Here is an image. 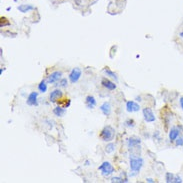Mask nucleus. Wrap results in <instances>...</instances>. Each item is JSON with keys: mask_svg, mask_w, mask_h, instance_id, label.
<instances>
[{"mask_svg": "<svg viewBox=\"0 0 183 183\" xmlns=\"http://www.w3.org/2000/svg\"><path fill=\"white\" fill-rule=\"evenodd\" d=\"M114 135H115V131L114 129L111 126H106L104 128L101 133H100V137L103 141H111L114 138Z\"/></svg>", "mask_w": 183, "mask_h": 183, "instance_id": "nucleus-1", "label": "nucleus"}, {"mask_svg": "<svg viewBox=\"0 0 183 183\" xmlns=\"http://www.w3.org/2000/svg\"><path fill=\"white\" fill-rule=\"evenodd\" d=\"M143 165V159L141 157H132L130 158V168L133 172H137L140 171L141 167Z\"/></svg>", "mask_w": 183, "mask_h": 183, "instance_id": "nucleus-2", "label": "nucleus"}, {"mask_svg": "<svg viewBox=\"0 0 183 183\" xmlns=\"http://www.w3.org/2000/svg\"><path fill=\"white\" fill-rule=\"evenodd\" d=\"M98 170L102 171V175L107 177V176L111 175L113 173L114 168H113V166L109 163V162L105 161V162H103V163L98 167Z\"/></svg>", "mask_w": 183, "mask_h": 183, "instance_id": "nucleus-3", "label": "nucleus"}, {"mask_svg": "<svg viewBox=\"0 0 183 183\" xmlns=\"http://www.w3.org/2000/svg\"><path fill=\"white\" fill-rule=\"evenodd\" d=\"M80 76H81V69L76 67V68H73L72 71L70 72L69 80H70L71 83H76L78 80L80 79Z\"/></svg>", "mask_w": 183, "mask_h": 183, "instance_id": "nucleus-4", "label": "nucleus"}, {"mask_svg": "<svg viewBox=\"0 0 183 183\" xmlns=\"http://www.w3.org/2000/svg\"><path fill=\"white\" fill-rule=\"evenodd\" d=\"M143 116L146 122H154L155 116L150 108H144L143 109Z\"/></svg>", "mask_w": 183, "mask_h": 183, "instance_id": "nucleus-5", "label": "nucleus"}, {"mask_svg": "<svg viewBox=\"0 0 183 183\" xmlns=\"http://www.w3.org/2000/svg\"><path fill=\"white\" fill-rule=\"evenodd\" d=\"M37 96L38 93L37 92H31L29 94V96L27 98V104L28 105H32V106H37L38 102H37Z\"/></svg>", "mask_w": 183, "mask_h": 183, "instance_id": "nucleus-6", "label": "nucleus"}, {"mask_svg": "<svg viewBox=\"0 0 183 183\" xmlns=\"http://www.w3.org/2000/svg\"><path fill=\"white\" fill-rule=\"evenodd\" d=\"M139 109H140L139 104L135 101H128L126 103V110L128 112H137L139 111Z\"/></svg>", "mask_w": 183, "mask_h": 183, "instance_id": "nucleus-7", "label": "nucleus"}, {"mask_svg": "<svg viewBox=\"0 0 183 183\" xmlns=\"http://www.w3.org/2000/svg\"><path fill=\"white\" fill-rule=\"evenodd\" d=\"M61 76H62V72L55 71L53 73H51V74L48 76V78H47V82L48 83H55L60 79Z\"/></svg>", "mask_w": 183, "mask_h": 183, "instance_id": "nucleus-8", "label": "nucleus"}, {"mask_svg": "<svg viewBox=\"0 0 183 183\" xmlns=\"http://www.w3.org/2000/svg\"><path fill=\"white\" fill-rule=\"evenodd\" d=\"M62 91L59 90V89H55L54 91H52L50 93V95H49V99H50V101L51 102H56L57 100H59V99L62 97Z\"/></svg>", "mask_w": 183, "mask_h": 183, "instance_id": "nucleus-9", "label": "nucleus"}, {"mask_svg": "<svg viewBox=\"0 0 183 183\" xmlns=\"http://www.w3.org/2000/svg\"><path fill=\"white\" fill-rule=\"evenodd\" d=\"M100 110L101 112L105 115V116H108L111 113V105L109 102H104L102 105L100 106Z\"/></svg>", "mask_w": 183, "mask_h": 183, "instance_id": "nucleus-10", "label": "nucleus"}, {"mask_svg": "<svg viewBox=\"0 0 183 183\" xmlns=\"http://www.w3.org/2000/svg\"><path fill=\"white\" fill-rule=\"evenodd\" d=\"M101 84L105 88H107L108 90H114L115 88H116V84L113 83V82H111L110 80L106 79V78H103L102 81H101Z\"/></svg>", "mask_w": 183, "mask_h": 183, "instance_id": "nucleus-11", "label": "nucleus"}, {"mask_svg": "<svg viewBox=\"0 0 183 183\" xmlns=\"http://www.w3.org/2000/svg\"><path fill=\"white\" fill-rule=\"evenodd\" d=\"M179 133H180V131L177 128H175V127L171 128L170 132H169V140L170 141H175L176 138L179 136Z\"/></svg>", "mask_w": 183, "mask_h": 183, "instance_id": "nucleus-12", "label": "nucleus"}, {"mask_svg": "<svg viewBox=\"0 0 183 183\" xmlns=\"http://www.w3.org/2000/svg\"><path fill=\"white\" fill-rule=\"evenodd\" d=\"M17 9L19 10L20 12L26 13V12L30 11V10H33L34 6H32V5H30V4H22V5H20V6H18Z\"/></svg>", "mask_w": 183, "mask_h": 183, "instance_id": "nucleus-13", "label": "nucleus"}, {"mask_svg": "<svg viewBox=\"0 0 183 183\" xmlns=\"http://www.w3.org/2000/svg\"><path fill=\"white\" fill-rule=\"evenodd\" d=\"M141 143V140L139 138H135V137H131L128 139V147L132 148V147H135V146L137 145H140Z\"/></svg>", "mask_w": 183, "mask_h": 183, "instance_id": "nucleus-14", "label": "nucleus"}, {"mask_svg": "<svg viewBox=\"0 0 183 183\" xmlns=\"http://www.w3.org/2000/svg\"><path fill=\"white\" fill-rule=\"evenodd\" d=\"M86 105L88 108H93L96 106V100L93 96H87L86 97Z\"/></svg>", "mask_w": 183, "mask_h": 183, "instance_id": "nucleus-15", "label": "nucleus"}, {"mask_svg": "<svg viewBox=\"0 0 183 183\" xmlns=\"http://www.w3.org/2000/svg\"><path fill=\"white\" fill-rule=\"evenodd\" d=\"M65 112H66L65 107H60V106L54 108V110H53V113L56 115V116H63Z\"/></svg>", "mask_w": 183, "mask_h": 183, "instance_id": "nucleus-16", "label": "nucleus"}, {"mask_svg": "<svg viewBox=\"0 0 183 183\" xmlns=\"http://www.w3.org/2000/svg\"><path fill=\"white\" fill-rule=\"evenodd\" d=\"M104 72L106 73V74L108 75V76H110L111 78H113V79H115V80H118V78H117V75L115 74V73L113 72V71H111L110 69L108 68V67H106V68H104Z\"/></svg>", "mask_w": 183, "mask_h": 183, "instance_id": "nucleus-17", "label": "nucleus"}, {"mask_svg": "<svg viewBox=\"0 0 183 183\" xmlns=\"http://www.w3.org/2000/svg\"><path fill=\"white\" fill-rule=\"evenodd\" d=\"M38 89L41 91V92H46L47 90V84H46V82L45 80H42L40 83H39V85H38Z\"/></svg>", "mask_w": 183, "mask_h": 183, "instance_id": "nucleus-18", "label": "nucleus"}, {"mask_svg": "<svg viewBox=\"0 0 183 183\" xmlns=\"http://www.w3.org/2000/svg\"><path fill=\"white\" fill-rule=\"evenodd\" d=\"M174 175L171 173V172H167L166 175H165V180L167 183H171V182H173L174 181Z\"/></svg>", "mask_w": 183, "mask_h": 183, "instance_id": "nucleus-19", "label": "nucleus"}, {"mask_svg": "<svg viewBox=\"0 0 183 183\" xmlns=\"http://www.w3.org/2000/svg\"><path fill=\"white\" fill-rule=\"evenodd\" d=\"M128 180L125 178V179H123V178H121V177H113V178L111 179V182L112 183H114V182H116V183H123V182H127Z\"/></svg>", "mask_w": 183, "mask_h": 183, "instance_id": "nucleus-20", "label": "nucleus"}, {"mask_svg": "<svg viewBox=\"0 0 183 183\" xmlns=\"http://www.w3.org/2000/svg\"><path fill=\"white\" fill-rule=\"evenodd\" d=\"M114 149H115V145H114L113 143H109V144L106 146L105 151H106L107 153H111V152H113V151H114Z\"/></svg>", "mask_w": 183, "mask_h": 183, "instance_id": "nucleus-21", "label": "nucleus"}, {"mask_svg": "<svg viewBox=\"0 0 183 183\" xmlns=\"http://www.w3.org/2000/svg\"><path fill=\"white\" fill-rule=\"evenodd\" d=\"M175 144H176V146H181V145H183V137L181 138V137H177L176 138V140H175Z\"/></svg>", "mask_w": 183, "mask_h": 183, "instance_id": "nucleus-22", "label": "nucleus"}, {"mask_svg": "<svg viewBox=\"0 0 183 183\" xmlns=\"http://www.w3.org/2000/svg\"><path fill=\"white\" fill-rule=\"evenodd\" d=\"M5 20H6V18H1V23H0V26H1V27H3V26H8V25H10V23L7 21H5Z\"/></svg>", "mask_w": 183, "mask_h": 183, "instance_id": "nucleus-23", "label": "nucleus"}, {"mask_svg": "<svg viewBox=\"0 0 183 183\" xmlns=\"http://www.w3.org/2000/svg\"><path fill=\"white\" fill-rule=\"evenodd\" d=\"M59 84H60V86H62V87H65V86L67 85V79H65V78H63V79H61L60 82H59Z\"/></svg>", "mask_w": 183, "mask_h": 183, "instance_id": "nucleus-24", "label": "nucleus"}, {"mask_svg": "<svg viewBox=\"0 0 183 183\" xmlns=\"http://www.w3.org/2000/svg\"><path fill=\"white\" fill-rule=\"evenodd\" d=\"M174 183H181L182 182V179L180 178L179 176H175L174 177V181H173Z\"/></svg>", "mask_w": 183, "mask_h": 183, "instance_id": "nucleus-25", "label": "nucleus"}, {"mask_svg": "<svg viewBox=\"0 0 183 183\" xmlns=\"http://www.w3.org/2000/svg\"><path fill=\"white\" fill-rule=\"evenodd\" d=\"M179 103H180V106H181L182 110H183V97H180V99H179Z\"/></svg>", "mask_w": 183, "mask_h": 183, "instance_id": "nucleus-26", "label": "nucleus"}, {"mask_svg": "<svg viewBox=\"0 0 183 183\" xmlns=\"http://www.w3.org/2000/svg\"><path fill=\"white\" fill-rule=\"evenodd\" d=\"M146 180H147V182H150V183H153V182H154V180H153V179H151V178H147Z\"/></svg>", "mask_w": 183, "mask_h": 183, "instance_id": "nucleus-27", "label": "nucleus"}, {"mask_svg": "<svg viewBox=\"0 0 183 183\" xmlns=\"http://www.w3.org/2000/svg\"><path fill=\"white\" fill-rule=\"evenodd\" d=\"M179 36H180V37H181V38H183V31H182V32H180Z\"/></svg>", "mask_w": 183, "mask_h": 183, "instance_id": "nucleus-28", "label": "nucleus"}, {"mask_svg": "<svg viewBox=\"0 0 183 183\" xmlns=\"http://www.w3.org/2000/svg\"><path fill=\"white\" fill-rule=\"evenodd\" d=\"M3 70H4L3 68H1V69H0V74H2V72H3Z\"/></svg>", "mask_w": 183, "mask_h": 183, "instance_id": "nucleus-29", "label": "nucleus"}]
</instances>
